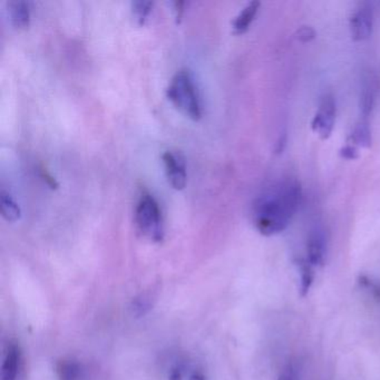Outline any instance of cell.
<instances>
[{"label":"cell","instance_id":"3957f363","mask_svg":"<svg viewBox=\"0 0 380 380\" xmlns=\"http://www.w3.org/2000/svg\"><path fill=\"white\" fill-rule=\"evenodd\" d=\"M134 221L138 231L154 242L164 237L162 210L156 198L149 192H142L135 205Z\"/></svg>","mask_w":380,"mask_h":380},{"label":"cell","instance_id":"44dd1931","mask_svg":"<svg viewBox=\"0 0 380 380\" xmlns=\"http://www.w3.org/2000/svg\"><path fill=\"white\" fill-rule=\"evenodd\" d=\"M203 379V377H202L201 374H194L193 377L191 378V380H202Z\"/></svg>","mask_w":380,"mask_h":380},{"label":"cell","instance_id":"30bf717a","mask_svg":"<svg viewBox=\"0 0 380 380\" xmlns=\"http://www.w3.org/2000/svg\"><path fill=\"white\" fill-rule=\"evenodd\" d=\"M260 8L259 1H251L239 12V15L232 21V28L235 35H242L249 27L251 26L252 21H255V16Z\"/></svg>","mask_w":380,"mask_h":380},{"label":"cell","instance_id":"9c48e42d","mask_svg":"<svg viewBox=\"0 0 380 380\" xmlns=\"http://www.w3.org/2000/svg\"><path fill=\"white\" fill-rule=\"evenodd\" d=\"M8 12L12 26L18 30H23L30 26V3L23 0L9 1Z\"/></svg>","mask_w":380,"mask_h":380},{"label":"cell","instance_id":"4fadbf2b","mask_svg":"<svg viewBox=\"0 0 380 380\" xmlns=\"http://www.w3.org/2000/svg\"><path fill=\"white\" fill-rule=\"evenodd\" d=\"M351 140L358 147H369L372 145V133H370L368 120L361 118L359 120V123L356 125L354 132L351 134Z\"/></svg>","mask_w":380,"mask_h":380},{"label":"cell","instance_id":"277c9868","mask_svg":"<svg viewBox=\"0 0 380 380\" xmlns=\"http://www.w3.org/2000/svg\"><path fill=\"white\" fill-rule=\"evenodd\" d=\"M336 120V101L331 94L322 97L316 116L313 117V132L322 140H327L334 129Z\"/></svg>","mask_w":380,"mask_h":380},{"label":"cell","instance_id":"5bb4252c","mask_svg":"<svg viewBox=\"0 0 380 380\" xmlns=\"http://www.w3.org/2000/svg\"><path fill=\"white\" fill-rule=\"evenodd\" d=\"M299 270L302 275V284H300V295L306 297L313 286L315 273H313V264L308 260L299 261Z\"/></svg>","mask_w":380,"mask_h":380},{"label":"cell","instance_id":"5b68a950","mask_svg":"<svg viewBox=\"0 0 380 380\" xmlns=\"http://www.w3.org/2000/svg\"><path fill=\"white\" fill-rule=\"evenodd\" d=\"M162 160L171 187L178 191L183 190L187 182V167L184 156L180 151H165Z\"/></svg>","mask_w":380,"mask_h":380},{"label":"cell","instance_id":"ac0fdd59","mask_svg":"<svg viewBox=\"0 0 380 380\" xmlns=\"http://www.w3.org/2000/svg\"><path fill=\"white\" fill-rule=\"evenodd\" d=\"M147 309H149V302L145 299H138L134 302V310L138 315H144Z\"/></svg>","mask_w":380,"mask_h":380},{"label":"cell","instance_id":"8fae6325","mask_svg":"<svg viewBox=\"0 0 380 380\" xmlns=\"http://www.w3.org/2000/svg\"><path fill=\"white\" fill-rule=\"evenodd\" d=\"M59 380H84L85 372L81 363L75 360L68 359L59 361L57 365Z\"/></svg>","mask_w":380,"mask_h":380},{"label":"cell","instance_id":"d6986e66","mask_svg":"<svg viewBox=\"0 0 380 380\" xmlns=\"http://www.w3.org/2000/svg\"><path fill=\"white\" fill-rule=\"evenodd\" d=\"M341 154L344 158H348V160H355V158H358L357 149L355 147H351V145L342 149Z\"/></svg>","mask_w":380,"mask_h":380},{"label":"cell","instance_id":"52a82bcc","mask_svg":"<svg viewBox=\"0 0 380 380\" xmlns=\"http://www.w3.org/2000/svg\"><path fill=\"white\" fill-rule=\"evenodd\" d=\"M21 350L15 344H9L1 366V380H17L21 369Z\"/></svg>","mask_w":380,"mask_h":380},{"label":"cell","instance_id":"2e32d148","mask_svg":"<svg viewBox=\"0 0 380 380\" xmlns=\"http://www.w3.org/2000/svg\"><path fill=\"white\" fill-rule=\"evenodd\" d=\"M358 282H359L361 287L370 290L372 297H374L376 300H378V302H380V284L374 282L372 279H369L368 277H366V275H360L359 279H358Z\"/></svg>","mask_w":380,"mask_h":380},{"label":"cell","instance_id":"7a4b0ae2","mask_svg":"<svg viewBox=\"0 0 380 380\" xmlns=\"http://www.w3.org/2000/svg\"><path fill=\"white\" fill-rule=\"evenodd\" d=\"M167 96L173 105L191 120H199L203 115L201 96L190 70H180L167 88Z\"/></svg>","mask_w":380,"mask_h":380},{"label":"cell","instance_id":"ffe728a7","mask_svg":"<svg viewBox=\"0 0 380 380\" xmlns=\"http://www.w3.org/2000/svg\"><path fill=\"white\" fill-rule=\"evenodd\" d=\"M309 32H311L310 28H302L300 32H299V35H300L299 36V39H302V37H306V41L313 39V34H309Z\"/></svg>","mask_w":380,"mask_h":380},{"label":"cell","instance_id":"ba28073f","mask_svg":"<svg viewBox=\"0 0 380 380\" xmlns=\"http://www.w3.org/2000/svg\"><path fill=\"white\" fill-rule=\"evenodd\" d=\"M308 261L313 266H319L324 264L326 255L325 235L320 230L311 232L308 239L307 244Z\"/></svg>","mask_w":380,"mask_h":380},{"label":"cell","instance_id":"e0dca14e","mask_svg":"<svg viewBox=\"0 0 380 380\" xmlns=\"http://www.w3.org/2000/svg\"><path fill=\"white\" fill-rule=\"evenodd\" d=\"M278 380H299L298 372L295 366L293 363L286 366Z\"/></svg>","mask_w":380,"mask_h":380},{"label":"cell","instance_id":"6da1fadb","mask_svg":"<svg viewBox=\"0 0 380 380\" xmlns=\"http://www.w3.org/2000/svg\"><path fill=\"white\" fill-rule=\"evenodd\" d=\"M300 200L302 187L295 180L280 182L257 196L252 207L257 231L270 237L286 230L298 210Z\"/></svg>","mask_w":380,"mask_h":380},{"label":"cell","instance_id":"8992f818","mask_svg":"<svg viewBox=\"0 0 380 380\" xmlns=\"http://www.w3.org/2000/svg\"><path fill=\"white\" fill-rule=\"evenodd\" d=\"M374 14L368 3H360L350 18L351 36L355 41H366L372 35Z\"/></svg>","mask_w":380,"mask_h":380},{"label":"cell","instance_id":"9a60e30c","mask_svg":"<svg viewBox=\"0 0 380 380\" xmlns=\"http://www.w3.org/2000/svg\"><path fill=\"white\" fill-rule=\"evenodd\" d=\"M152 1H134L132 3L133 16L140 25H144L152 12Z\"/></svg>","mask_w":380,"mask_h":380},{"label":"cell","instance_id":"7c38bea8","mask_svg":"<svg viewBox=\"0 0 380 380\" xmlns=\"http://www.w3.org/2000/svg\"><path fill=\"white\" fill-rule=\"evenodd\" d=\"M0 211H1V215L7 222H16L21 219V211L19 205L5 190L1 191V193H0Z\"/></svg>","mask_w":380,"mask_h":380}]
</instances>
